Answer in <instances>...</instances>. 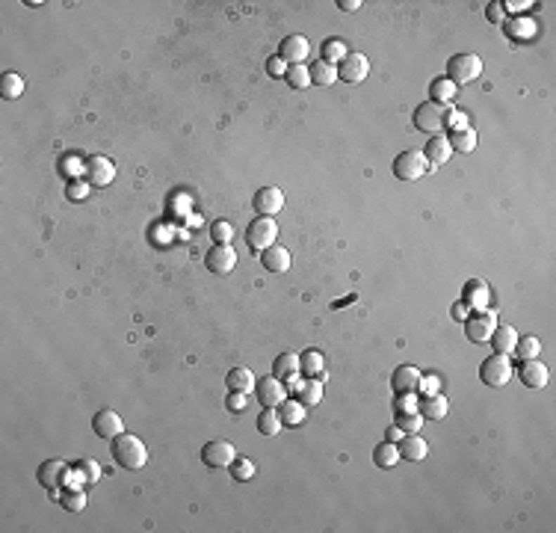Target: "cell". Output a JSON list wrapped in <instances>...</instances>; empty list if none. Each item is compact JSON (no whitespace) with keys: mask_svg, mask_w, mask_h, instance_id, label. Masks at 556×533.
Masks as SVG:
<instances>
[{"mask_svg":"<svg viewBox=\"0 0 556 533\" xmlns=\"http://www.w3.org/2000/svg\"><path fill=\"white\" fill-rule=\"evenodd\" d=\"M210 237H213V243H231L234 240V225L225 222V220H216L210 225Z\"/></svg>","mask_w":556,"mask_h":533,"instance_id":"cell-42","label":"cell"},{"mask_svg":"<svg viewBox=\"0 0 556 533\" xmlns=\"http://www.w3.org/2000/svg\"><path fill=\"white\" fill-rule=\"evenodd\" d=\"M254 373L249 370V368H231L228 370V377H225V385H228V391H243V394H249V391H254Z\"/></svg>","mask_w":556,"mask_h":533,"instance_id":"cell-23","label":"cell"},{"mask_svg":"<svg viewBox=\"0 0 556 533\" xmlns=\"http://www.w3.org/2000/svg\"><path fill=\"white\" fill-rule=\"evenodd\" d=\"M396 459H400V448H396L394 441H382L379 448L373 451V463H376L379 468H394Z\"/></svg>","mask_w":556,"mask_h":533,"instance_id":"cell-33","label":"cell"},{"mask_svg":"<svg viewBox=\"0 0 556 533\" xmlns=\"http://www.w3.org/2000/svg\"><path fill=\"white\" fill-rule=\"evenodd\" d=\"M420 370L418 368H411V365H403V368H396L394 370V377H391V385H394V391L396 394H415L418 391V385H420Z\"/></svg>","mask_w":556,"mask_h":533,"instance_id":"cell-18","label":"cell"},{"mask_svg":"<svg viewBox=\"0 0 556 533\" xmlns=\"http://www.w3.org/2000/svg\"><path fill=\"white\" fill-rule=\"evenodd\" d=\"M450 154H453V149H450V139L444 134H435L429 142H426V149H423V157H426V163H429V169L432 166H444L450 161Z\"/></svg>","mask_w":556,"mask_h":533,"instance_id":"cell-19","label":"cell"},{"mask_svg":"<svg viewBox=\"0 0 556 533\" xmlns=\"http://www.w3.org/2000/svg\"><path fill=\"white\" fill-rule=\"evenodd\" d=\"M447 397L444 394H432V397H420V403H418V412L423 415V418H429V421H441V418L447 415Z\"/></svg>","mask_w":556,"mask_h":533,"instance_id":"cell-25","label":"cell"},{"mask_svg":"<svg viewBox=\"0 0 556 533\" xmlns=\"http://www.w3.org/2000/svg\"><path fill=\"white\" fill-rule=\"evenodd\" d=\"M281 415H278V409H264L261 415H258V433H264V436H278L281 433Z\"/></svg>","mask_w":556,"mask_h":533,"instance_id":"cell-34","label":"cell"},{"mask_svg":"<svg viewBox=\"0 0 556 533\" xmlns=\"http://www.w3.org/2000/svg\"><path fill=\"white\" fill-rule=\"evenodd\" d=\"M225 409H231V412H243V409H246V394H243V391H228V397H225Z\"/></svg>","mask_w":556,"mask_h":533,"instance_id":"cell-48","label":"cell"},{"mask_svg":"<svg viewBox=\"0 0 556 533\" xmlns=\"http://www.w3.org/2000/svg\"><path fill=\"white\" fill-rule=\"evenodd\" d=\"M415 127L418 131H426V134H441L444 131V107L432 104V101H426L415 110Z\"/></svg>","mask_w":556,"mask_h":533,"instance_id":"cell-10","label":"cell"},{"mask_svg":"<svg viewBox=\"0 0 556 533\" xmlns=\"http://www.w3.org/2000/svg\"><path fill=\"white\" fill-rule=\"evenodd\" d=\"M518 377L526 388H545L550 380V370L545 368V362H538V358H526L518 368Z\"/></svg>","mask_w":556,"mask_h":533,"instance_id":"cell-16","label":"cell"},{"mask_svg":"<svg viewBox=\"0 0 556 533\" xmlns=\"http://www.w3.org/2000/svg\"><path fill=\"white\" fill-rule=\"evenodd\" d=\"M486 15H489V21H500V18H503V9H500V4L489 6V12H486Z\"/></svg>","mask_w":556,"mask_h":533,"instance_id":"cell-54","label":"cell"},{"mask_svg":"<svg viewBox=\"0 0 556 533\" xmlns=\"http://www.w3.org/2000/svg\"><path fill=\"white\" fill-rule=\"evenodd\" d=\"M278 240V222L273 217H258L246 228V243L252 252H264Z\"/></svg>","mask_w":556,"mask_h":533,"instance_id":"cell-2","label":"cell"},{"mask_svg":"<svg viewBox=\"0 0 556 533\" xmlns=\"http://www.w3.org/2000/svg\"><path fill=\"white\" fill-rule=\"evenodd\" d=\"M278 415H281V424L296 427V424H302V421H305L308 409H305V403H302V400H284L281 406H278Z\"/></svg>","mask_w":556,"mask_h":533,"instance_id":"cell-31","label":"cell"},{"mask_svg":"<svg viewBox=\"0 0 556 533\" xmlns=\"http://www.w3.org/2000/svg\"><path fill=\"white\" fill-rule=\"evenodd\" d=\"M467 311L470 308L465 306V302H455V306H453V317H455V320H462V323L467 320Z\"/></svg>","mask_w":556,"mask_h":533,"instance_id":"cell-51","label":"cell"},{"mask_svg":"<svg viewBox=\"0 0 556 533\" xmlns=\"http://www.w3.org/2000/svg\"><path fill=\"white\" fill-rule=\"evenodd\" d=\"M337 6L344 9V12H355V9H361V0H340Z\"/></svg>","mask_w":556,"mask_h":533,"instance_id":"cell-53","label":"cell"},{"mask_svg":"<svg viewBox=\"0 0 556 533\" xmlns=\"http://www.w3.org/2000/svg\"><path fill=\"white\" fill-rule=\"evenodd\" d=\"M65 196L71 199V201H83L89 196V181H71L68 187H65Z\"/></svg>","mask_w":556,"mask_h":533,"instance_id":"cell-45","label":"cell"},{"mask_svg":"<svg viewBox=\"0 0 556 533\" xmlns=\"http://www.w3.org/2000/svg\"><path fill=\"white\" fill-rule=\"evenodd\" d=\"M403 436H406V433H403V429H400V427H396V424H394V427L388 429V433H384V441H394V444H396V441H400Z\"/></svg>","mask_w":556,"mask_h":533,"instance_id":"cell-52","label":"cell"},{"mask_svg":"<svg viewBox=\"0 0 556 533\" xmlns=\"http://www.w3.org/2000/svg\"><path fill=\"white\" fill-rule=\"evenodd\" d=\"M494 329H497V314L489 311V308H479L465 320V332L474 344H489Z\"/></svg>","mask_w":556,"mask_h":533,"instance_id":"cell-4","label":"cell"},{"mask_svg":"<svg viewBox=\"0 0 556 533\" xmlns=\"http://www.w3.org/2000/svg\"><path fill=\"white\" fill-rule=\"evenodd\" d=\"M349 51H347V45H344V42H340V39H325L323 42V60L325 63H340V60H344V56H347Z\"/></svg>","mask_w":556,"mask_h":533,"instance_id":"cell-39","label":"cell"},{"mask_svg":"<svg viewBox=\"0 0 556 533\" xmlns=\"http://www.w3.org/2000/svg\"><path fill=\"white\" fill-rule=\"evenodd\" d=\"M515 341H518V332H515V329H512V326H500V323H497L494 335H491V347H494V353L509 356L512 350H515Z\"/></svg>","mask_w":556,"mask_h":533,"instance_id":"cell-27","label":"cell"},{"mask_svg":"<svg viewBox=\"0 0 556 533\" xmlns=\"http://www.w3.org/2000/svg\"><path fill=\"white\" fill-rule=\"evenodd\" d=\"M83 503H86V495H83L80 489H65V495H63V507H65L68 513H80V510H83Z\"/></svg>","mask_w":556,"mask_h":533,"instance_id":"cell-43","label":"cell"},{"mask_svg":"<svg viewBox=\"0 0 556 533\" xmlns=\"http://www.w3.org/2000/svg\"><path fill=\"white\" fill-rule=\"evenodd\" d=\"M281 208H284V193L278 187H264V190L254 193V211L261 217H276Z\"/></svg>","mask_w":556,"mask_h":533,"instance_id":"cell-17","label":"cell"},{"mask_svg":"<svg viewBox=\"0 0 556 533\" xmlns=\"http://www.w3.org/2000/svg\"><path fill=\"white\" fill-rule=\"evenodd\" d=\"M299 373H302V368H299V356L296 353H281L273 362V377H278L281 382L299 377Z\"/></svg>","mask_w":556,"mask_h":533,"instance_id":"cell-24","label":"cell"},{"mask_svg":"<svg viewBox=\"0 0 556 533\" xmlns=\"http://www.w3.org/2000/svg\"><path fill=\"white\" fill-rule=\"evenodd\" d=\"M75 471L83 477V483H98V480H101V465H98L95 459H80V463L75 465Z\"/></svg>","mask_w":556,"mask_h":533,"instance_id":"cell-40","label":"cell"},{"mask_svg":"<svg viewBox=\"0 0 556 533\" xmlns=\"http://www.w3.org/2000/svg\"><path fill=\"white\" fill-rule=\"evenodd\" d=\"M92 429H95V436L112 441V439H119L124 433V421L112 409H101V412H95V418H92Z\"/></svg>","mask_w":556,"mask_h":533,"instance_id":"cell-13","label":"cell"},{"mask_svg":"<svg viewBox=\"0 0 556 533\" xmlns=\"http://www.w3.org/2000/svg\"><path fill=\"white\" fill-rule=\"evenodd\" d=\"M266 71H269L273 77H284V71H287V63H284L281 56L276 54V56H269V60H266Z\"/></svg>","mask_w":556,"mask_h":533,"instance_id":"cell-49","label":"cell"},{"mask_svg":"<svg viewBox=\"0 0 556 533\" xmlns=\"http://www.w3.org/2000/svg\"><path fill=\"white\" fill-rule=\"evenodd\" d=\"M39 483L41 486H48L51 492H56L63 483H65V477H68V465L63 463V459H48V463H41L39 465Z\"/></svg>","mask_w":556,"mask_h":533,"instance_id":"cell-15","label":"cell"},{"mask_svg":"<svg viewBox=\"0 0 556 533\" xmlns=\"http://www.w3.org/2000/svg\"><path fill=\"white\" fill-rule=\"evenodd\" d=\"M479 75H482V60L477 54H455L447 63V80H453L455 86L477 80Z\"/></svg>","mask_w":556,"mask_h":533,"instance_id":"cell-3","label":"cell"},{"mask_svg":"<svg viewBox=\"0 0 556 533\" xmlns=\"http://www.w3.org/2000/svg\"><path fill=\"white\" fill-rule=\"evenodd\" d=\"M479 380L486 382V385H491V388L506 385L512 380V362H509L506 356H500V353L489 356L486 362H482V368H479Z\"/></svg>","mask_w":556,"mask_h":533,"instance_id":"cell-6","label":"cell"},{"mask_svg":"<svg viewBox=\"0 0 556 533\" xmlns=\"http://www.w3.org/2000/svg\"><path fill=\"white\" fill-rule=\"evenodd\" d=\"M450 149L453 151H465V154H470V151H474L477 149V131H474V127H455V131H450Z\"/></svg>","mask_w":556,"mask_h":533,"instance_id":"cell-28","label":"cell"},{"mask_svg":"<svg viewBox=\"0 0 556 533\" xmlns=\"http://www.w3.org/2000/svg\"><path fill=\"white\" fill-rule=\"evenodd\" d=\"M21 92H24V77L18 75V71H6V75L0 77V95L15 101Z\"/></svg>","mask_w":556,"mask_h":533,"instance_id":"cell-35","label":"cell"},{"mask_svg":"<svg viewBox=\"0 0 556 533\" xmlns=\"http://www.w3.org/2000/svg\"><path fill=\"white\" fill-rule=\"evenodd\" d=\"M533 30H536V24L533 21H524V18H518V21H509L506 24V33L512 36V39H530L533 36Z\"/></svg>","mask_w":556,"mask_h":533,"instance_id":"cell-44","label":"cell"},{"mask_svg":"<svg viewBox=\"0 0 556 533\" xmlns=\"http://www.w3.org/2000/svg\"><path fill=\"white\" fill-rule=\"evenodd\" d=\"M396 448H400V459H408V463H420V459H426V453H429V444L418 433H406L396 441Z\"/></svg>","mask_w":556,"mask_h":533,"instance_id":"cell-20","label":"cell"},{"mask_svg":"<svg viewBox=\"0 0 556 533\" xmlns=\"http://www.w3.org/2000/svg\"><path fill=\"white\" fill-rule=\"evenodd\" d=\"M420 424H423V415H420V412L396 415V427H400L403 433H420Z\"/></svg>","mask_w":556,"mask_h":533,"instance_id":"cell-41","label":"cell"},{"mask_svg":"<svg viewBox=\"0 0 556 533\" xmlns=\"http://www.w3.org/2000/svg\"><path fill=\"white\" fill-rule=\"evenodd\" d=\"M112 178H116V166L101 154H92L83 166V181H89V187H107Z\"/></svg>","mask_w":556,"mask_h":533,"instance_id":"cell-9","label":"cell"},{"mask_svg":"<svg viewBox=\"0 0 556 533\" xmlns=\"http://www.w3.org/2000/svg\"><path fill=\"white\" fill-rule=\"evenodd\" d=\"M254 397L261 400V406L266 409H278L284 400H287V385H284L278 377H264L254 382Z\"/></svg>","mask_w":556,"mask_h":533,"instance_id":"cell-7","label":"cell"},{"mask_svg":"<svg viewBox=\"0 0 556 533\" xmlns=\"http://www.w3.org/2000/svg\"><path fill=\"white\" fill-rule=\"evenodd\" d=\"M420 397H432V394H441V380L438 377H423L420 385H418Z\"/></svg>","mask_w":556,"mask_h":533,"instance_id":"cell-47","label":"cell"},{"mask_svg":"<svg viewBox=\"0 0 556 533\" xmlns=\"http://www.w3.org/2000/svg\"><path fill=\"white\" fill-rule=\"evenodd\" d=\"M506 12H524V9H530V6H536L533 0H506Z\"/></svg>","mask_w":556,"mask_h":533,"instance_id":"cell-50","label":"cell"},{"mask_svg":"<svg viewBox=\"0 0 556 533\" xmlns=\"http://www.w3.org/2000/svg\"><path fill=\"white\" fill-rule=\"evenodd\" d=\"M515 353L521 362H526V358H538V353H541V341L536 338V335H524V338H518L515 341Z\"/></svg>","mask_w":556,"mask_h":533,"instance_id":"cell-36","label":"cell"},{"mask_svg":"<svg viewBox=\"0 0 556 533\" xmlns=\"http://www.w3.org/2000/svg\"><path fill=\"white\" fill-rule=\"evenodd\" d=\"M296 397L305 403V406H317V403L323 400V382L317 380V377H311V380H299V385H296Z\"/></svg>","mask_w":556,"mask_h":533,"instance_id":"cell-29","label":"cell"},{"mask_svg":"<svg viewBox=\"0 0 556 533\" xmlns=\"http://www.w3.org/2000/svg\"><path fill=\"white\" fill-rule=\"evenodd\" d=\"M228 468H231V477H234L237 483H246V480L254 477V463H252L249 456H234Z\"/></svg>","mask_w":556,"mask_h":533,"instance_id":"cell-37","label":"cell"},{"mask_svg":"<svg viewBox=\"0 0 556 533\" xmlns=\"http://www.w3.org/2000/svg\"><path fill=\"white\" fill-rule=\"evenodd\" d=\"M426 172H429V163H426L423 151L408 149V151H403V154H396V161H394V175L400 178V181H418L420 175H426Z\"/></svg>","mask_w":556,"mask_h":533,"instance_id":"cell-5","label":"cell"},{"mask_svg":"<svg viewBox=\"0 0 556 533\" xmlns=\"http://www.w3.org/2000/svg\"><path fill=\"white\" fill-rule=\"evenodd\" d=\"M308 71H311V83H317V86H332L337 80V65L325 63V60H317Z\"/></svg>","mask_w":556,"mask_h":533,"instance_id":"cell-32","label":"cell"},{"mask_svg":"<svg viewBox=\"0 0 556 533\" xmlns=\"http://www.w3.org/2000/svg\"><path fill=\"white\" fill-rule=\"evenodd\" d=\"M234 456H237L234 444L231 441H222V439L207 441L205 448H202V459H205V465H210V468H228Z\"/></svg>","mask_w":556,"mask_h":533,"instance_id":"cell-12","label":"cell"},{"mask_svg":"<svg viewBox=\"0 0 556 533\" xmlns=\"http://www.w3.org/2000/svg\"><path fill=\"white\" fill-rule=\"evenodd\" d=\"M261 264H264L269 272H287V270H290V252L284 249V246H278V243H273L269 249H264Z\"/></svg>","mask_w":556,"mask_h":533,"instance_id":"cell-21","label":"cell"},{"mask_svg":"<svg viewBox=\"0 0 556 533\" xmlns=\"http://www.w3.org/2000/svg\"><path fill=\"white\" fill-rule=\"evenodd\" d=\"M205 264H207L210 272L225 276V272H231L237 267V252H234V246H228V243H216L213 249H207Z\"/></svg>","mask_w":556,"mask_h":533,"instance_id":"cell-11","label":"cell"},{"mask_svg":"<svg viewBox=\"0 0 556 533\" xmlns=\"http://www.w3.org/2000/svg\"><path fill=\"white\" fill-rule=\"evenodd\" d=\"M394 412H396V415H406V412H418V400H415V394H396Z\"/></svg>","mask_w":556,"mask_h":533,"instance_id":"cell-46","label":"cell"},{"mask_svg":"<svg viewBox=\"0 0 556 533\" xmlns=\"http://www.w3.org/2000/svg\"><path fill=\"white\" fill-rule=\"evenodd\" d=\"M308 54H311V45L305 36H287V39H281V45H278V56L290 65H305Z\"/></svg>","mask_w":556,"mask_h":533,"instance_id":"cell-14","label":"cell"},{"mask_svg":"<svg viewBox=\"0 0 556 533\" xmlns=\"http://www.w3.org/2000/svg\"><path fill=\"white\" fill-rule=\"evenodd\" d=\"M370 75V60L358 51H349L344 60L337 63V80H347V83H361Z\"/></svg>","mask_w":556,"mask_h":533,"instance_id":"cell-8","label":"cell"},{"mask_svg":"<svg viewBox=\"0 0 556 533\" xmlns=\"http://www.w3.org/2000/svg\"><path fill=\"white\" fill-rule=\"evenodd\" d=\"M284 80H287L293 89H308V86H311V71L305 65H287V71H284Z\"/></svg>","mask_w":556,"mask_h":533,"instance_id":"cell-38","label":"cell"},{"mask_svg":"<svg viewBox=\"0 0 556 533\" xmlns=\"http://www.w3.org/2000/svg\"><path fill=\"white\" fill-rule=\"evenodd\" d=\"M462 302H465L467 308H474V311L486 308L489 306V287H486V282H479V279L467 282L465 284V294H462Z\"/></svg>","mask_w":556,"mask_h":533,"instance_id":"cell-22","label":"cell"},{"mask_svg":"<svg viewBox=\"0 0 556 533\" xmlns=\"http://www.w3.org/2000/svg\"><path fill=\"white\" fill-rule=\"evenodd\" d=\"M110 448H112V459L127 471H139L148 463V448L142 444V439H136L131 433H122L119 439H112Z\"/></svg>","mask_w":556,"mask_h":533,"instance_id":"cell-1","label":"cell"},{"mask_svg":"<svg viewBox=\"0 0 556 533\" xmlns=\"http://www.w3.org/2000/svg\"><path fill=\"white\" fill-rule=\"evenodd\" d=\"M429 98H432V104H438V107H450V101L455 98V83L447 80V77H435L429 83Z\"/></svg>","mask_w":556,"mask_h":533,"instance_id":"cell-26","label":"cell"},{"mask_svg":"<svg viewBox=\"0 0 556 533\" xmlns=\"http://www.w3.org/2000/svg\"><path fill=\"white\" fill-rule=\"evenodd\" d=\"M299 368H302L305 377H317V380L325 377V358L317 350H305L302 356H299Z\"/></svg>","mask_w":556,"mask_h":533,"instance_id":"cell-30","label":"cell"}]
</instances>
